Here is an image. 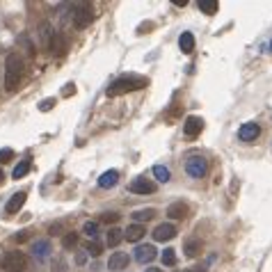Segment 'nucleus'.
<instances>
[{
  "mask_svg": "<svg viewBox=\"0 0 272 272\" xmlns=\"http://www.w3.org/2000/svg\"><path fill=\"white\" fill-rule=\"evenodd\" d=\"M149 85L147 78L142 76H121L105 89L108 96H121V94H128V92H137V89H144Z\"/></svg>",
  "mask_w": 272,
  "mask_h": 272,
  "instance_id": "nucleus-1",
  "label": "nucleus"
},
{
  "mask_svg": "<svg viewBox=\"0 0 272 272\" xmlns=\"http://www.w3.org/2000/svg\"><path fill=\"white\" fill-rule=\"evenodd\" d=\"M23 80V60L16 53L7 55L5 60V89L7 92H16Z\"/></svg>",
  "mask_w": 272,
  "mask_h": 272,
  "instance_id": "nucleus-2",
  "label": "nucleus"
},
{
  "mask_svg": "<svg viewBox=\"0 0 272 272\" xmlns=\"http://www.w3.org/2000/svg\"><path fill=\"white\" fill-rule=\"evenodd\" d=\"M0 268L5 272H25L27 270V256L18 250L5 252L0 259Z\"/></svg>",
  "mask_w": 272,
  "mask_h": 272,
  "instance_id": "nucleus-3",
  "label": "nucleus"
},
{
  "mask_svg": "<svg viewBox=\"0 0 272 272\" xmlns=\"http://www.w3.org/2000/svg\"><path fill=\"white\" fill-rule=\"evenodd\" d=\"M185 172L192 179H204L208 172V160L204 156H199V153H195V156H190V158L185 160Z\"/></svg>",
  "mask_w": 272,
  "mask_h": 272,
  "instance_id": "nucleus-4",
  "label": "nucleus"
},
{
  "mask_svg": "<svg viewBox=\"0 0 272 272\" xmlns=\"http://www.w3.org/2000/svg\"><path fill=\"white\" fill-rule=\"evenodd\" d=\"M73 25L76 27H87L89 23L94 21V9H92V5H87V2H78L76 7H73Z\"/></svg>",
  "mask_w": 272,
  "mask_h": 272,
  "instance_id": "nucleus-5",
  "label": "nucleus"
},
{
  "mask_svg": "<svg viewBox=\"0 0 272 272\" xmlns=\"http://www.w3.org/2000/svg\"><path fill=\"white\" fill-rule=\"evenodd\" d=\"M259 135H261V126L256 124V121H247V124L240 126V131H238V137L243 142H254Z\"/></svg>",
  "mask_w": 272,
  "mask_h": 272,
  "instance_id": "nucleus-6",
  "label": "nucleus"
},
{
  "mask_svg": "<svg viewBox=\"0 0 272 272\" xmlns=\"http://www.w3.org/2000/svg\"><path fill=\"white\" fill-rule=\"evenodd\" d=\"M202 128H204V119H202V117H195V114H190V117L183 121V133L188 137H197L199 133H202Z\"/></svg>",
  "mask_w": 272,
  "mask_h": 272,
  "instance_id": "nucleus-7",
  "label": "nucleus"
},
{
  "mask_svg": "<svg viewBox=\"0 0 272 272\" xmlns=\"http://www.w3.org/2000/svg\"><path fill=\"white\" fill-rule=\"evenodd\" d=\"M50 53L53 55H66V50H69V41H66V37L62 32H53V39H50V44H48Z\"/></svg>",
  "mask_w": 272,
  "mask_h": 272,
  "instance_id": "nucleus-8",
  "label": "nucleus"
},
{
  "mask_svg": "<svg viewBox=\"0 0 272 272\" xmlns=\"http://www.w3.org/2000/svg\"><path fill=\"white\" fill-rule=\"evenodd\" d=\"M128 190L135 192V195H153V192H156V183L149 179H135L128 185Z\"/></svg>",
  "mask_w": 272,
  "mask_h": 272,
  "instance_id": "nucleus-9",
  "label": "nucleus"
},
{
  "mask_svg": "<svg viewBox=\"0 0 272 272\" xmlns=\"http://www.w3.org/2000/svg\"><path fill=\"white\" fill-rule=\"evenodd\" d=\"M174 236H176V227H174V224H169V222L158 224V227L153 229V238L158 240V243H165V240H172Z\"/></svg>",
  "mask_w": 272,
  "mask_h": 272,
  "instance_id": "nucleus-10",
  "label": "nucleus"
},
{
  "mask_svg": "<svg viewBox=\"0 0 272 272\" xmlns=\"http://www.w3.org/2000/svg\"><path fill=\"white\" fill-rule=\"evenodd\" d=\"M126 266H128V254H124V252H114V254L110 256V261H108L110 272H121V270H126Z\"/></svg>",
  "mask_w": 272,
  "mask_h": 272,
  "instance_id": "nucleus-11",
  "label": "nucleus"
},
{
  "mask_svg": "<svg viewBox=\"0 0 272 272\" xmlns=\"http://www.w3.org/2000/svg\"><path fill=\"white\" fill-rule=\"evenodd\" d=\"M156 256L158 254H156V247L153 245H140L135 250V261L142 263V266H144V263H151Z\"/></svg>",
  "mask_w": 272,
  "mask_h": 272,
  "instance_id": "nucleus-12",
  "label": "nucleus"
},
{
  "mask_svg": "<svg viewBox=\"0 0 272 272\" xmlns=\"http://www.w3.org/2000/svg\"><path fill=\"white\" fill-rule=\"evenodd\" d=\"M188 213H190V208H188L185 202H174L167 206V215L172 220H183V218H188Z\"/></svg>",
  "mask_w": 272,
  "mask_h": 272,
  "instance_id": "nucleus-13",
  "label": "nucleus"
},
{
  "mask_svg": "<svg viewBox=\"0 0 272 272\" xmlns=\"http://www.w3.org/2000/svg\"><path fill=\"white\" fill-rule=\"evenodd\" d=\"M117 183H119V172H117V169L103 172V174H101V179H98V185H101L103 190H110V188H114Z\"/></svg>",
  "mask_w": 272,
  "mask_h": 272,
  "instance_id": "nucleus-14",
  "label": "nucleus"
},
{
  "mask_svg": "<svg viewBox=\"0 0 272 272\" xmlns=\"http://www.w3.org/2000/svg\"><path fill=\"white\" fill-rule=\"evenodd\" d=\"M32 254H34V259L37 261H46L50 256V243L48 240H37L32 245Z\"/></svg>",
  "mask_w": 272,
  "mask_h": 272,
  "instance_id": "nucleus-15",
  "label": "nucleus"
},
{
  "mask_svg": "<svg viewBox=\"0 0 272 272\" xmlns=\"http://www.w3.org/2000/svg\"><path fill=\"white\" fill-rule=\"evenodd\" d=\"M25 192H16V195H11V199L9 202H7V206H5V211L7 213H11V215H14V213H18L23 208V204H25Z\"/></svg>",
  "mask_w": 272,
  "mask_h": 272,
  "instance_id": "nucleus-16",
  "label": "nucleus"
},
{
  "mask_svg": "<svg viewBox=\"0 0 272 272\" xmlns=\"http://www.w3.org/2000/svg\"><path fill=\"white\" fill-rule=\"evenodd\" d=\"M144 234H147V229L142 227V224H131V227L124 231V238L128 240V243H137V240H142Z\"/></svg>",
  "mask_w": 272,
  "mask_h": 272,
  "instance_id": "nucleus-17",
  "label": "nucleus"
},
{
  "mask_svg": "<svg viewBox=\"0 0 272 272\" xmlns=\"http://www.w3.org/2000/svg\"><path fill=\"white\" fill-rule=\"evenodd\" d=\"M179 48L183 50V53H192V50H195V37H192V32H181Z\"/></svg>",
  "mask_w": 272,
  "mask_h": 272,
  "instance_id": "nucleus-18",
  "label": "nucleus"
},
{
  "mask_svg": "<svg viewBox=\"0 0 272 272\" xmlns=\"http://www.w3.org/2000/svg\"><path fill=\"white\" fill-rule=\"evenodd\" d=\"M183 252H185V256H197L199 252H202V240H197V238H188L185 240V245H183Z\"/></svg>",
  "mask_w": 272,
  "mask_h": 272,
  "instance_id": "nucleus-19",
  "label": "nucleus"
},
{
  "mask_svg": "<svg viewBox=\"0 0 272 272\" xmlns=\"http://www.w3.org/2000/svg\"><path fill=\"white\" fill-rule=\"evenodd\" d=\"M121 240H124V231H121V229H117V227L110 229V231H108V245L110 247H117Z\"/></svg>",
  "mask_w": 272,
  "mask_h": 272,
  "instance_id": "nucleus-20",
  "label": "nucleus"
},
{
  "mask_svg": "<svg viewBox=\"0 0 272 272\" xmlns=\"http://www.w3.org/2000/svg\"><path fill=\"white\" fill-rule=\"evenodd\" d=\"M153 215H156V211H153V208H142V211L133 213V220H135V224H140V222H144V220H151Z\"/></svg>",
  "mask_w": 272,
  "mask_h": 272,
  "instance_id": "nucleus-21",
  "label": "nucleus"
},
{
  "mask_svg": "<svg viewBox=\"0 0 272 272\" xmlns=\"http://www.w3.org/2000/svg\"><path fill=\"white\" fill-rule=\"evenodd\" d=\"M76 245H78V234H73V231H66V234L62 236V247H64V250H73Z\"/></svg>",
  "mask_w": 272,
  "mask_h": 272,
  "instance_id": "nucleus-22",
  "label": "nucleus"
},
{
  "mask_svg": "<svg viewBox=\"0 0 272 272\" xmlns=\"http://www.w3.org/2000/svg\"><path fill=\"white\" fill-rule=\"evenodd\" d=\"M197 5H199V9H202L204 14H215V11H218V0H199Z\"/></svg>",
  "mask_w": 272,
  "mask_h": 272,
  "instance_id": "nucleus-23",
  "label": "nucleus"
},
{
  "mask_svg": "<svg viewBox=\"0 0 272 272\" xmlns=\"http://www.w3.org/2000/svg\"><path fill=\"white\" fill-rule=\"evenodd\" d=\"M153 176H156L160 183H167L172 174H169V169L165 167V165H156V167H153Z\"/></svg>",
  "mask_w": 272,
  "mask_h": 272,
  "instance_id": "nucleus-24",
  "label": "nucleus"
},
{
  "mask_svg": "<svg viewBox=\"0 0 272 272\" xmlns=\"http://www.w3.org/2000/svg\"><path fill=\"white\" fill-rule=\"evenodd\" d=\"M30 167H32V165H30V160H21V163L14 167V179H23V176L30 172Z\"/></svg>",
  "mask_w": 272,
  "mask_h": 272,
  "instance_id": "nucleus-25",
  "label": "nucleus"
},
{
  "mask_svg": "<svg viewBox=\"0 0 272 272\" xmlns=\"http://www.w3.org/2000/svg\"><path fill=\"white\" fill-rule=\"evenodd\" d=\"M82 234L89 236V238L94 240L98 236V222H85L82 224Z\"/></svg>",
  "mask_w": 272,
  "mask_h": 272,
  "instance_id": "nucleus-26",
  "label": "nucleus"
},
{
  "mask_svg": "<svg viewBox=\"0 0 272 272\" xmlns=\"http://www.w3.org/2000/svg\"><path fill=\"white\" fill-rule=\"evenodd\" d=\"M160 259H163V263H165V266H174V263H176V250H172V247H167V250L163 252V256H160Z\"/></svg>",
  "mask_w": 272,
  "mask_h": 272,
  "instance_id": "nucleus-27",
  "label": "nucleus"
},
{
  "mask_svg": "<svg viewBox=\"0 0 272 272\" xmlns=\"http://www.w3.org/2000/svg\"><path fill=\"white\" fill-rule=\"evenodd\" d=\"M85 252H87V254H92V256H98V254H101V245L94 240V243H89V245L85 247Z\"/></svg>",
  "mask_w": 272,
  "mask_h": 272,
  "instance_id": "nucleus-28",
  "label": "nucleus"
},
{
  "mask_svg": "<svg viewBox=\"0 0 272 272\" xmlns=\"http://www.w3.org/2000/svg\"><path fill=\"white\" fill-rule=\"evenodd\" d=\"M14 158V151L11 149H0V163H9Z\"/></svg>",
  "mask_w": 272,
  "mask_h": 272,
  "instance_id": "nucleus-29",
  "label": "nucleus"
},
{
  "mask_svg": "<svg viewBox=\"0 0 272 272\" xmlns=\"http://www.w3.org/2000/svg\"><path fill=\"white\" fill-rule=\"evenodd\" d=\"M53 272H66V261H64V259H55Z\"/></svg>",
  "mask_w": 272,
  "mask_h": 272,
  "instance_id": "nucleus-30",
  "label": "nucleus"
},
{
  "mask_svg": "<svg viewBox=\"0 0 272 272\" xmlns=\"http://www.w3.org/2000/svg\"><path fill=\"white\" fill-rule=\"evenodd\" d=\"M53 105H55V98H46V101H41L39 110H41V112H48V110L53 108Z\"/></svg>",
  "mask_w": 272,
  "mask_h": 272,
  "instance_id": "nucleus-31",
  "label": "nucleus"
},
{
  "mask_svg": "<svg viewBox=\"0 0 272 272\" xmlns=\"http://www.w3.org/2000/svg\"><path fill=\"white\" fill-rule=\"evenodd\" d=\"M62 229H64V222H57V224H53V227L48 229V234H50V236H62V234H60Z\"/></svg>",
  "mask_w": 272,
  "mask_h": 272,
  "instance_id": "nucleus-32",
  "label": "nucleus"
},
{
  "mask_svg": "<svg viewBox=\"0 0 272 272\" xmlns=\"http://www.w3.org/2000/svg\"><path fill=\"white\" fill-rule=\"evenodd\" d=\"M119 220V213H105L103 215V222H117Z\"/></svg>",
  "mask_w": 272,
  "mask_h": 272,
  "instance_id": "nucleus-33",
  "label": "nucleus"
},
{
  "mask_svg": "<svg viewBox=\"0 0 272 272\" xmlns=\"http://www.w3.org/2000/svg\"><path fill=\"white\" fill-rule=\"evenodd\" d=\"M71 92H76V87H73V85H66V89H64V96H69Z\"/></svg>",
  "mask_w": 272,
  "mask_h": 272,
  "instance_id": "nucleus-34",
  "label": "nucleus"
},
{
  "mask_svg": "<svg viewBox=\"0 0 272 272\" xmlns=\"http://www.w3.org/2000/svg\"><path fill=\"white\" fill-rule=\"evenodd\" d=\"M85 259H87V256H85V254H78L76 263H78V266H82V263H85Z\"/></svg>",
  "mask_w": 272,
  "mask_h": 272,
  "instance_id": "nucleus-35",
  "label": "nucleus"
},
{
  "mask_svg": "<svg viewBox=\"0 0 272 272\" xmlns=\"http://www.w3.org/2000/svg\"><path fill=\"white\" fill-rule=\"evenodd\" d=\"M147 272H163V270H158V268H149Z\"/></svg>",
  "mask_w": 272,
  "mask_h": 272,
  "instance_id": "nucleus-36",
  "label": "nucleus"
},
{
  "mask_svg": "<svg viewBox=\"0 0 272 272\" xmlns=\"http://www.w3.org/2000/svg\"><path fill=\"white\" fill-rule=\"evenodd\" d=\"M2 181H5V174H2V169H0V183H2Z\"/></svg>",
  "mask_w": 272,
  "mask_h": 272,
  "instance_id": "nucleus-37",
  "label": "nucleus"
},
{
  "mask_svg": "<svg viewBox=\"0 0 272 272\" xmlns=\"http://www.w3.org/2000/svg\"><path fill=\"white\" fill-rule=\"evenodd\" d=\"M188 272H190V270H188ZM195 272H204V270H202V268H195Z\"/></svg>",
  "mask_w": 272,
  "mask_h": 272,
  "instance_id": "nucleus-38",
  "label": "nucleus"
},
{
  "mask_svg": "<svg viewBox=\"0 0 272 272\" xmlns=\"http://www.w3.org/2000/svg\"><path fill=\"white\" fill-rule=\"evenodd\" d=\"M270 50H272V41H270Z\"/></svg>",
  "mask_w": 272,
  "mask_h": 272,
  "instance_id": "nucleus-39",
  "label": "nucleus"
}]
</instances>
